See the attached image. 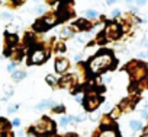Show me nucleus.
Listing matches in <instances>:
<instances>
[{
  "instance_id": "f257e3e1",
  "label": "nucleus",
  "mask_w": 148,
  "mask_h": 137,
  "mask_svg": "<svg viewBox=\"0 0 148 137\" xmlns=\"http://www.w3.org/2000/svg\"><path fill=\"white\" fill-rule=\"evenodd\" d=\"M113 64H116V60H113L112 53L110 51H103L100 54H97L95 58H92L87 64V68L92 75H97L102 73L108 68L113 67Z\"/></svg>"
},
{
  "instance_id": "f03ea898",
  "label": "nucleus",
  "mask_w": 148,
  "mask_h": 137,
  "mask_svg": "<svg viewBox=\"0 0 148 137\" xmlns=\"http://www.w3.org/2000/svg\"><path fill=\"white\" fill-rule=\"evenodd\" d=\"M55 128V122L52 120H49L48 117H42L35 125H34V130L35 133L38 134H48V133H52Z\"/></svg>"
},
{
  "instance_id": "7ed1b4c3",
  "label": "nucleus",
  "mask_w": 148,
  "mask_h": 137,
  "mask_svg": "<svg viewBox=\"0 0 148 137\" xmlns=\"http://www.w3.org/2000/svg\"><path fill=\"white\" fill-rule=\"evenodd\" d=\"M83 104H84V108H86L87 111H95V109H97L99 105L102 104V96L97 95V93H89V95L84 98Z\"/></svg>"
},
{
  "instance_id": "20e7f679",
  "label": "nucleus",
  "mask_w": 148,
  "mask_h": 137,
  "mask_svg": "<svg viewBox=\"0 0 148 137\" xmlns=\"http://www.w3.org/2000/svg\"><path fill=\"white\" fill-rule=\"evenodd\" d=\"M47 60V53L44 50H34L29 55V64H41Z\"/></svg>"
},
{
  "instance_id": "39448f33",
  "label": "nucleus",
  "mask_w": 148,
  "mask_h": 137,
  "mask_svg": "<svg viewBox=\"0 0 148 137\" xmlns=\"http://www.w3.org/2000/svg\"><path fill=\"white\" fill-rule=\"evenodd\" d=\"M105 34H108V37H109V38L116 39V38H119V37H121L122 31H121V26H119L118 24H109V25H108V28H106V31H105Z\"/></svg>"
},
{
  "instance_id": "423d86ee",
  "label": "nucleus",
  "mask_w": 148,
  "mask_h": 137,
  "mask_svg": "<svg viewBox=\"0 0 148 137\" xmlns=\"http://www.w3.org/2000/svg\"><path fill=\"white\" fill-rule=\"evenodd\" d=\"M58 85L61 88H65V89H71L73 85H76V76L74 75H68V76H64L61 80H58Z\"/></svg>"
},
{
  "instance_id": "0eeeda50",
  "label": "nucleus",
  "mask_w": 148,
  "mask_h": 137,
  "mask_svg": "<svg viewBox=\"0 0 148 137\" xmlns=\"http://www.w3.org/2000/svg\"><path fill=\"white\" fill-rule=\"evenodd\" d=\"M68 66H70V63H68L67 58H57L55 60V70L58 73H65Z\"/></svg>"
},
{
  "instance_id": "6e6552de",
  "label": "nucleus",
  "mask_w": 148,
  "mask_h": 137,
  "mask_svg": "<svg viewBox=\"0 0 148 137\" xmlns=\"http://www.w3.org/2000/svg\"><path fill=\"white\" fill-rule=\"evenodd\" d=\"M97 137H121V136H119V133H118L116 128H112L110 127V128H103L102 133Z\"/></svg>"
},
{
  "instance_id": "1a4fd4ad",
  "label": "nucleus",
  "mask_w": 148,
  "mask_h": 137,
  "mask_svg": "<svg viewBox=\"0 0 148 137\" xmlns=\"http://www.w3.org/2000/svg\"><path fill=\"white\" fill-rule=\"evenodd\" d=\"M55 107V102L54 101H51V99H44V101H41L36 107H35V109H47V108H54Z\"/></svg>"
},
{
  "instance_id": "9d476101",
  "label": "nucleus",
  "mask_w": 148,
  "mask_h": 137,
  "mask_svg": "<svg viewBox=\"0 0 148 137\" xmlns=\"http://www.w3.org/2000/svg\"><path fill=\"white\" fill-rule=\"evenodd\" d=\"M129 127H131V130H132L134 133H135V131H141V130L144 128L141 120H131V121H129Z\"/></svg>"
},
{
  "instance_id": "9b49d317",
  "label": "nucleus",
  "mask_w": 148,
  "mask_h": 137,
  "mask_svg": "<svg viewBox=\"0 0 148 137\" xmlns=\"http://www.w3.org/2000/svg\"><path fill=\"white\" fill-rule=\"evenodd\" d=\"M76 26H77L79 29H87L90 25H89V22H87L86 19H79V21L76 22Z\"/></svg>"
},
{
  "instance_id": "f8f14e48",
  "label": "nucleus",
  "mask_w": 148,
  "mask_h": 137,
  "mask_svg": "<svg viewBox=\"0 0 148 137\" xmlns=\"http://www.w3.org/2000/svg\"><path fill=\"white\" fill-rule=\"evenodd\" d=\"M26 77V73L25 72H15L13 73V80H22V79H25Z\"/></svg>"
},
{
  "instance_id": "ddd939ff",
  "label": "nucleus",
  "mask_w": 148,
  "mask_h": 137,
  "mask_svg": "<svg viewBox=\"0 0 148 137\" xmlns=\"http://www.w3.org/2000/svg\"><path fill=\"white\" fill-rule=\"evenodd\" d=\"M45 79H47V83H48V85H51V86H57V83H58V80H57L52 75H48Z\"/></svg>"
},
{
  "instance_id": "4468645a",
  "label": "nucleus",
  "mask_w": 148,
  "mask_h": 137,
  "mask_svg": "<svg viewBox=\"0 0 148 137\" xmlns=\"http://www.w3.org/2000/svg\"><path fill=\"white\" fill-rule=\"evenodd\" d=\"M70 122H71V118H70V115H64V117H61V120H60V125H62V127L68 125Z\"/></svg>"
},
{
  "instance_id": "2eb2a0df",
  "label": "nucleus",
  "mask_w": 148,
  "mask_h": 137,
  "mask_svg": "<svg viewBox=\"0 0 148 137\" xmlns=\"http://www.w3.org/2000/svg\"><path fill=\"white\" fill-rule=\"evenodd\" d=\"M61 37H62V38H71L73 34H71V31H70L68 28H64V29L61 31Z\"/></svg>"
},
{
  "instance_id": "dca6fc26",
  "label": "nucleus",
  "mask_w": 148,
  "mask_h": 137,
  "mask_svg": "<svg viewBox=\"0 0 148 137\" xmlns=\"http://www.w3.org/2000/svg\"><path fill=\"white\" fill-rule=\"evenodd\" d=\"M15 67H16V63H10L8 66V72L9 73H15Z\"/></svg>"
},
{
  "instance_id": "f3484780",
  "label": "nucleus",
  "mask_w": 148,
  "mask_h": 137,
  "mask_svg": "<svg viewBox=\"0 0 148 137\" xmlns=\"http://www.w3.org/2000/svg\"><path fill=\"white\" fill-rule=\"evenodd\" d=\"M86 15H87V18H96V16H97V13H96L95 10H92V9H89V10L86 12Z\"/></svg>"
},
{
  "instance_id": "a211bd4d",
  "label": "nucleus",
  "mask_w": 148,
  "mask_h": 137,
  "mask_svg": "<svg viewBox=\"0 0 148 137\" xmlns=\"http://www.w3.org/2000/svg\"><path fill=\"white\" fill-rule=\"evenodd\" d=\"M54 111L61 114V112H64V107H62V105H55V107H54Z\"/></svg>"
},
{
  "instance_id": "6ab92c4d",
  "label": "nucleus",
  "mask_w": 148,
  "mask_h": 137,
  "mask_svg": "<svg viewBox=\"0 0 148 137\" xmlns=\"http://www.w3.org/2000/svg\"><path fill=\"white\" fill-rule=\"evenodd\" d=\"M18 108H19V105H12V107H9V109H8V111H9V114H10V112H15Z\"/></svg>"
},
{
  "instance_id": "aec40b11",
  "label": "nucleus",
  "mask_w": 148,
  "mask_h": 137,
  "mask_svg": "<svg viewBox=\"0 0 148 137\" xmlns=\"http://www.w3.org/2000/svg\"><path fill=\"white\" fill-rule=\"evenodd\" d=\"M12 125H15V127H19V125H21V120H19V118H15V120L12 121Z\"/></svg>"
},
{
  "instance_id": "412c9836",
  "label": "nucleus",
  "mask_w": 148,
  "mask_h": 137,
  "mask_svg": "<svg viewBox=\"0 0 148 137\" xmlns=\"http://www.w3.org/2000/svg\"><path fill=\"white\" fill-rule=\"evenodd\" d=\"M76 101H77V102H80V104H83V101H84V98H83L82 95H76Z\"/></svg>"
},
{
  "instance_id": "4be33fe9",
  "label": "nucleus",
  "mask_w": 148,
  "mask_h": 137,
  "mask_svg": "<svg viewBox=\"0 0 148 137\" xmlns=\"http://www.w3.org/2000/svg\"><path fill=\"white\" fill-rule=\"evenodd\" d=\"M119 15H121V12H119V10H116V9L112 12V16H113V18H118Z\"/></svg>"
},
{
  "instance_id": "5701e85b",
  "label": "nucleus",
  "mask_w": 148,
  "mask_h": 137,
  "mask_svg": "<svg viewBox=\"0 0 148 137\" xmlns=\"http://www.w3.org/2000/svg\"><path fill=\"white\" fill-rule=\"evenodd\" d=\"M2 16H3V18H6V19H12V18H13V16H12L10 13H8V12H5Z\"/></svg>"
},
{
  "instance_id": "b1692460",
  "label": "nucleus",
  "mask_w": 148,
  "mask_h": 137,
  "mask_svg": "<svg viewBox=\"0 0 148 137\" xmlns=\"http://www.w3.org/2000/svg\"><path fill=\"white\" fill-rule=\"evenodd\" d=\"M136 3H138V6H144L147 3V0H136Z\"/></svg>"
},
{
  "instance_id": "393cba45",
  "label": "nucleus",
  "mask_w": 148,
  "mask_h": 137,
  "mask_svg": "<svg viewBox=\"0 0 148 137\" xmlns=\"http://www.w3.org/2000/svg\"><path fill=\"white\" fill-rule=\"evenodd\" d=\"M44 12H45L44 8H38V9H36V13H44Z\"/></svg>"
},
{
  "instance_id": "a878e982",
  "label": "nucleus",
  "mask_w": 148,
  "mask_h": 137,
  "mask_svg": "<svg viewBox=\"0 0 148 137\" xmlns=\"http://www.w3.org/2000/svg\"><path fill=\"white\" fill-rule=\"evenodd\" d=\"M116 2V0H108V5H113Z\"/></svg>"
},
{
  "instance_id": "bb28decb",
  "label": "nucleus",
  "mask_w": 148,
  "mask_h": 137,
  "mask_svg": "<svg viewBox=\"0 0 148 137\" xmlns=\"http://www.w3.org/2000/svg\"><path fill=\"white\" fill-rule=\"evenodd\" d=\"M125 2H128V3H129V2H132V0H125Z\"/></svg>"
},
{
  "instance_id": "cd10ccee",
  "label": "nucleus",
  "mask_w": 148,
  "mask_h": 137,
  "mask_svg": "<svg viewBox=\"0 0 148 137\" xmlns=\"http://www.w3.org/2000/svg\"><path fill=\"white\" fill-rule=\"evenodd\" d=\"M49 2H51V3H52V2H55V0H49Z\"/></svg>"
},
{
  "instance_id": "c85d7f7f",
  "label": "nucleus",
  "mask_w": 148,
  "mask_h": 137,
  "mask_svg": "<svg viewBox=\"0 0 148 137\" xmlns=\"http://www.w3.org/2000/svg\"><path fill=\"white\" fill-rule=\"evenodd\" d=\"M28 137H34V136H28Z\"/></svg>"
},
{
  "instance_id": "c756f323",
  "label": "nucleus",
  "mask_w": 148,
  "mask_h": 137,
  "mask_svg": "<svg viewBox=\"0 0 148 137\" xmlns=\"http://www.w3.org/2000/svg\"><path fill=\"white\" fill-rule=\"evenodd\" d=\"M147 47H148V42H147Z\"/></svg>"
}]
</instances>
